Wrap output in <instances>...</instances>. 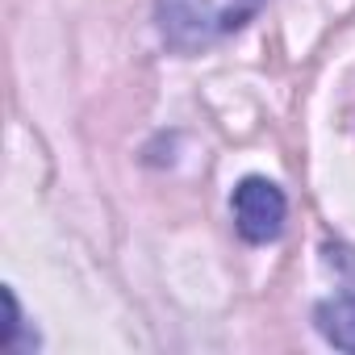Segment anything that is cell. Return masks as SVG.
Returning a JSON list of instances; mask_svg holds the SVG:
<instances>
[{
    "label": "cell",
    "mask_w": 355,
    "mask_h": 355,
    "mask_svg": "<svg viewBox=\"0 0 355 355\" xmlns=\"http://www.w3.org/2000/svg\"><path fill=\"white\" fill-rule=\"evenodd\" d=\"M259 5L263 0H155V17L171 51L193 55L243 30Z\"/></svg>",
    "instance_id": "6da1fadb"
},
{
    "label": "cell",
    "mask_w": 355,
    "mask_h": 355,
    "mask_svg": "<svg viewBox=\"0 0 355 355\" xmlns=\"http://www.w3.org/2000/svg\"><path fill=\"white\" fill-rule=\"evenodd\" d=\"M318 330L338 351H355V297H330L318 305Z\"/></svg>",
    "instance_id": "3957f363"
},
{
    "label": "cell",
    "mask_w": 355,
    "mask_h": 355,
    "mask_svg": "<svg viewBox=\"0 0 355 355\" xmlns=\"http://www.w3.org/2000/svg\"><path fill=\"white\" fill-rule=\"evenodd\" d=\"M284 193L263 180V175H247V180L234 189V226L247 243H272L284 230Z\"/></svg>",
    "instance_id": "7a4b0ae2"
}]
</instances>
